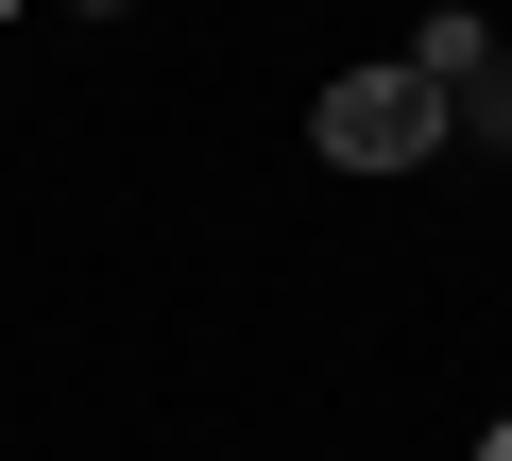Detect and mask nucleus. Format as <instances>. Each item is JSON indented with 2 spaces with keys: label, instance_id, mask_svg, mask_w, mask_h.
Returning <instances> with one entry per match:
<instances>
[{
  "label": "nucleus",
  "instance_id": "obj_1",
  "mask_svg": "<svg viewBox=\"0 0 512 461\" xmlns=\"http://www.w3.org/2000/svg\"><path fill=\"white\" fill-rule=\"evenodd\" d=\"M308 137H325L342 171H410V154H444V86H427V69H342Z\"/></svg>",
  "mask_w": 512,
  "mask_h": 461
},
{
  "label": "nucleus",
  "instance_id": "obj_2",
  "mask_svg": "<svg viewBox=\"0 0 512 461\" xmlns=\"http://www.w3.org/2000/svg\"><path fill=\"white\" fill-rule=\"evenodd\" d=\"M461 86H478V137H512V69H495V52H478V69H461Z\"/></svg>",
  "mask_w": 512,
  "mask_h": 461
},
{
  "label": "nucleus",
  "instance_id": "obj_3",
  "mask_svg": "<svg viewBox=\"0 0 512 461\" xmlns=\"http://www.w3.org/2000/svg\"><path fill=\"white\" fill-rule=\"evenodd\" d=\"M478 461H512V410H495V427H478Z\"/></svg>",
  "mask_w": 512,
  "mask_h": 461
},
{
  "label": "nucleus",
  "instance_id": "obj_4",
  "mask_svg": "<svg viewBox=\"0 0 512 461\" xmlns=\"http://www.w3.org/2000/svg\"><path fill=\"white\" fill-rule=\"evenodd\" d=\"M0 18H18V0H0Z\"/></svg>",
  "mask_w": 512,
  "mask_h": 461
}]
</instances>
